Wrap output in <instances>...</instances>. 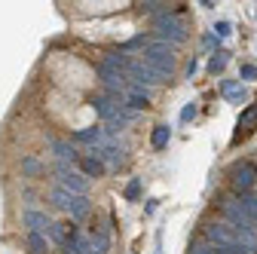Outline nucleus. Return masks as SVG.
I'll return each instance as SVG.
<instances>
[{
	"instance_id": "13",
	"label": "nucleus",
	"mask_w": 257,
	"mask_h": 254,
	"mask_svg": "<svg viewBox=\"0 0 257 254\" xmlns=\"http://www.w3.org/2000/svg\"><path fill=\"white\" fill-rule=\"evenodd\" d=\"M104 172V163L98 160V156H86V160H83V175L89 178V175H95V178H98Z\"/></svg>"
},
{
	"instance_id": "9",
	"label": "nucleus",
	"mask_w": 257,
	"mask_h": 254,
	"mask_svg": "<svg viewBox=\"0 0 257 254\" xmlns=\"http://www.w3.org/2000/svg\"><path fill=\"white\" fill-rule=\"evenodd\" d=\"M230 181H233V187L239 190V193H248V190L254 187V181H257V172H254L251 163H239V166H233Z\"/></svg>"
},
{
	"instance_id": "10",
	"label": "nucleus",
	"mask_w": 257,
	"mask_h": 254,
	"mask_svg": "<svg viewBox=\"0 0 257 254\" xmlns=\"http://www.w3.org/2000/svg\"><path fill=\"white\" fill-rule=\"evenodd\" d=\"M49 147H52V153H55L58 166H71V169H74V163L80 160V156H77V150H74L68 141H49Z\"/></svg>"
},
{
	"instance_id": "7",
	"label": "nucleus",
	"mask_w": 257,
	"mask_h": 254,
	"mask_svg": "<svg viewBox=\"0 0 257 254\" xmlns=\"http://www.w3.org/2000/svg\"><path fill=\"white\" fill-rule=\"evenodd\" d=\"M128 77H132L135 89H144V86H159V83H166L169 77H163L159 71H153L150 65H144V61H128Z\"/></svg>"
},
{
	"instance_id": "12",
	"label": "nucleus",
	"mask_w": 257,
	"mask_h": 254,
	"mask_svg": "<svg viewBox=\"0 0 257 254\" xmlns=\"http://www.w3.org/2000/svg\"><path fill=\"white\" fill-rule=\"evenodd\" d=\"M223 98L233 101V104H242V101H248V89L245 86H236L233 80H227V83H223Z\"/></svg>"
},
{
	"instance_id": "16",
	"label": "nucleus",
	"mask_w": 257,
	"mask_h": 254,
	"mask_svg": "<svg viewBox=\"0 0 257 254\" xmlns=\"http://www.w3.org/2000/svg\"><path fill=\"white\" fill-rule=\"evenodd\" d=\"M239 202H242V208L257 220V196H248V193H245V196H239Z\"/></svg>"
},
{
	"instance_id": "19",
	"label": "nucleus",
	"mask_w": 257,
	"mask_h": 254,
	"mask_svg": "<svg viewBox=\"0 0 257 254\" xmlns=\"http://www.w3.org/2000/svg\"><path fill=\"white\" fill-rule=\"evenodd\" d=\"M190 254H214V248H211L208 242H193V248H190Z\"/></svg>"
},
{
	"instance_id": "18",
	"label": "nucleus",
	"mask_w": 257,
	"mask_h": 254,
	"mask_svg": "<svg viewBox=\"0 0 257 254\" xmlns=\"http://www.w3.org/2000/svg\"><path fill=\"white\" fill-rule=\"evenodd\" d=\"M138 193H141V181L135 178L132 184H128V187H125V199H138Z\"/></svg>"
},
{
	"instance_id": "2",
	"label": "nucleus",
	"mask_w": 257,
	"mask_h": 254,
	"mask_svg": "<svg viewBox=\"0 0 257 254\" xmlns=\"http://www.w3.org/2000/svg\"><path fill=\"white\" fill-rule=\"evenodd\" d=\"M141 61L150 65L153 71H159L163 77H172V71H175V49L166 40H150L147 49L141 52Z\"/></svg>"
},
{
	"instance_id": "22",
	"label": "nucleus",
	"mask_w": 257,
	"mask_h": 254,
	"mask_svg": "<svg viewBox=\"0 0 257 254\" xmlns=\"http://www.w3.org/2000/svg\"><path fill=\"white\" fill-rule=\"evenodd\" d=\"M25 172H28V175H37V172H40L37 160H25Z\"/></svg>"
},
{
	"instance_id": "23",
	"label": "nucleus",
	"mask_w": 257,
	"mask_h": 254,
	"mask_svg": "<svg viewBox=\"0 0 257 254\" xmlns=\"http://www.w3.org/2000/svg\"><path fill=\"white\" fill-rule=\"evenodd\" d=\"M242 77H245V80H254V77H257V68H254V65H245V68H242Z\"/></svg>"
},
{
	"instance_id": "17",
	"label": "nucleus",
	"mask_w": 257,
	"mask_h": 254,
	"mask_svg": "<svg viewBox=\"0 0 257 254\" xmlns=\"http://www.w3.org/2000/svg\"><path fill=\"white\" fill-rule=\"evenodd\" d=\"M223 68H227V52H217V55L211 58L208 71H211V74H217V71H223Z\"/></svg>"
},
{
	"instance_id": "1",
	"label": "nucleus",
	"mask_w": 257,
	"mask_h": 254,
	"mask_svg": "<svg viewBox=\"0 0 257 254\" xmlns=\"http://www.w3.org/2000/svg\"><path fill=\"white\" fill-rule=\"evenodd\" d=\"M205 239L214 248V254H245V248H242V242L230 224H208Z\"/></svg>"
},
{
	"instance_id": "3",
	"label": "nucleus",
	"mask_w": 257,
	"mask_h": 254,
	"mask_svg": "<svg viewBox=\"0 0 257 254\" xmlns=\"http://www.w3.org/2000/svg\"><path fill=\"white\" fill-rule=\"evenodd\" d=\"M220 208H223V217L230 220V227H233V230H257V220L242 208L239 199L223 196V199H220Z\"/></svg>"
},
{
	"instance_id": "11",
	"label": "nucleus",
	"mask_w": 257,
	"mask_h": 254,
	"mask_svg": "<svg viewBox=\"0 0 257 254\" xmlns=\"http://www.w3.org/2000/svg\"><path fill=\"white\" fill-rule=\"evenodd\" d=\"M25 224L31 227V233H46V230L52 227V220H49L46 214L34 211V208H28V211H25Z\"/></svg>"
},
{
	"instance_id": "15",
	"label": "nucleus",
	"mask_w": 257,
	"mask_h": 254,
	"mask_svg": "<svg viewBox=\"0 0 257 254\" xmlns=\"http://www.w3.org/2000/svg\"><path fill=\"white\" fill-rule=\"evenodd\" d=\"M28 242H31V248H34V254H46V251H49V245H46V239H43L40 233H31Z\"/></svg>"
},
{
	"instance_id": "6",
	"label": "nucleus",
	"mask_w": 257,
	"mask_h": 254,
	"mask_svg": "<svg viewBox=\"0 0 257 254\" xmlns=\"http://www.w3.org/2000/svg\"><path fill=\"white\" fill-rule=\"evenodd\" d=\"M52 202L58 208H64V211H71L74 217H86L89 214V199L86 196H77V193H68V190H61V187L52 190Z\"/></svg>"
},
{
	"instance_id": "4",
	"label": "nucleus",
	"mask_w": 257,
	"mask_h": 254,
	"mask_svg": "<svg viewBox=\"0 0 257 254\" xmlns=\"http://www.w3.org/2000/svg\"><path fill=\"white\" fill-rule=\"evenodd\" d=\"M55 181L61 190H68V193H77V196H86L89 193V178L71 166H58L55 169Z\"/></svg>"
},
{
	"instance_id": "5",
	"label": "nucleus",
	"mask_w": 257,
	"mask_h": 254,
	"mask_svg": "<svg viewBox=\"0 0 257 254\" xmlns=\"http://www.w3.org/2000/svg\"><path fill=\"white\" fill-rule=\"evenodd\" d=\"M153 28H156V34H159V40H172V43H181V40H187V28H184V22L178 19V16H172V13H166V16H156V22H153Z\"/></svg>"
},
{
	"instance_id": "20",
	"label": "nucleus",
	"mask_w": 257,
	"mask_h": 254,
	"mask_svg": "<svg viewBox=\"0 0 257 254\" xmlns=\"http://www.w3.org/2000/svg\"><path fill=\"white\" fill-rule=\"evenodd\" d=\"M214 34L217 37H230V22H217L214 25Z\"/></svg>"
},
{
	"instance_id": "14",
	"label": "nucleus",
	"mask_w": 257,
	"mask_h": 254,
	"mask_svg": "<svg viewBox=\"0 0 257 254\" xmlns=\"http://www.w3.org/2000/svg\"><path fill=\"white\" fill-rule=\"evenodd\" d=\"M169 138H172L169 125H156V132H153V147H156V150H163V147L169 144Z\"/></svg>"
},
{
	"instance_id": "21",
	"label": "nucleus",
	"mask_w": 257,
	"mask_h": 254,
	"mask_svg": "<svg viewBox=\"0 0 257 254\" xmlns=\"http://www.w3.org/2000/svg\"><path fill=\"white\" fill-rule=\"evenodd\" d=\"M193 116H196V104H187V107L181 110V119L187 122V119H193Z\"/></svg>"
},
{
	"instance_id": "8",
	"label": "nucleus",
	"mask_w": 257,
	"mask_h": 254,
	"mask_svg": "<svg viewBox=\"0 0 257 254\" xmlns=\"http://www.w3.org/2000/svg\"><path fill=\"white\" fill-rule=\"evenodd\" d=\"M95 156H98L101 163H107L110 169H119V166L125 163V156H122V147L113 141V135H110V132H107V141H104V144H98V147H95Z\"/></svg>"
}]
</instances>
